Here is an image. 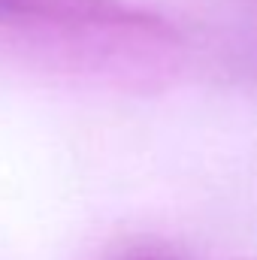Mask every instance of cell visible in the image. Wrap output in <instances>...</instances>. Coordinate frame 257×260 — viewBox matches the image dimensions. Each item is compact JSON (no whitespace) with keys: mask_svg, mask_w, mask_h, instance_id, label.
<instances>
[{"mask_svg":"<svg viewBox=\"0 0 257 260\" xmlns=\"http://www.w3.org/2000/svg\"><path fill=\"white\" fill-rule=\"evenodd\" d=\"M0 27L85 43H176V27L127 0H0Z\"/></svg>","mask_w":257,"mask_h":260,"instance_id":"obj_1","label":"cell"},{"mask_svg":"<svg viewBox=\"0 0 257 260\" xmlns=\"http://www.w3.org/2000/svg\"><path fill=\"white\" fill-rule=\"evenodd\" d=\"M109 260H200V257H194L191 251H185L179 245H170L164 239H133V242H124Z\"/></svg>","mask_w":257,"mask_h":260,"instance_id":"obj_2","label":"cell"}]
</instances>
